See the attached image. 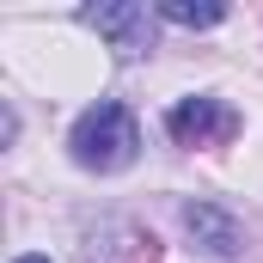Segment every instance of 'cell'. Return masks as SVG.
<instances>
[{
	"label": "cell",
	"instance_id": "cell-4",
	"mask_svg": "<svg viewBox=\"0 0 263 263\" xmlns=\"http://www.w3.org/2000/svg\"><path fill=\"white\" fill-rule=\"evenodd\" d=\"M184 227H190V239H196L202 251H214V257H239L245 251V227L220 202H190L184 208Z\"/></svg>",
	"mask_w": 263,
	"mask_h": 263
},
{
	"label": "cell",
	"instance_id": "cell-6",
	"mask_svg": "<svg viewBox=\"0 0 263 263\" xmlns=\"http://www.w3.org/2000/svg\"><path fill=\"white\" fill-rule=\"evenodd\" d=\"M12 263H49V257H37V251H25V257H12Z\"/></svg>",
	"mask_w": 263,
	"mask_h": 263
},
{
	"label": "cell",
	"instance_id": "cell-1",
	"mask_svg": "<svg viewBox=\"0 0 263 263\" xmlns=\"http://www.w3.org/2000/svg\"><path fill=\"white\" fill-rule=\"evenodd\" d=\"M73 159L86 172H123L135 153H141V129H135V110L117 98H98L80 123H73Z\"/></svg>",
	"mask_w": 263,
	"mask_h": 263
},
{
	"label": "cell",
	"instance_id": "cell-3",
	"mask_svg": "<svg viewBox=\"0 0 263 263\" xmlns=\"http://www.w3.org/2000/svg\"><path fill=\"white\" fill-rule=\"evenodd\" d=\"M86 25L98 37H110L117 55H147L153 49V12L129 6V0H104V6H86Z\"/></svg>",
	"mask_w": 263,
	"mask_h": 263
},
{
	"label": "cell",
	"instance_id": "cell-2",
	"mask_svg": "<svg viewBox=\"0 0 263 263\" xmlns=\"http://www.w3.org/2000/svg\"><path fill=\"white\" fill-rule=\"evenodd\" d=\"M165 129L178 135V147H220L239 135V117L227 110V98H178Z\"/></svg>",
	"mask_w": 263,
	"mask_h": 263
},
{
	"label": "cell",
	"instance_id": "cell-5",
	"mask_svg": "<svg viewBox=\"0 0 263 263\" xmlns=\"http://www.w3.org/2000/svg\"><path fill=\"white\" fill-rule=\"evenodd\" d=\"M159 18H172V25H190V31H196V25H220V18H227V6H190V0H165V6H159Z\"/></svg>",
	"mask_w": 263,
	"mask_h": 263
}]
</instances>
